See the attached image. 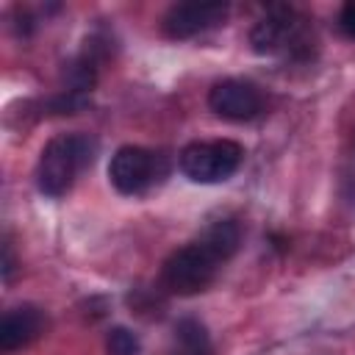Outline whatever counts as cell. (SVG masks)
I'll return each mask as SVG.
<instances>
[{"mask_svg": "<svg viewBox=\"0 0 355 355\" xmlns=\"http://www.w3.org/2000/svg\"><path fill=\"white\" fill-rule=\"evenodd\" d=\"M39 330H42V313L33 305L11 308L0 322V349L14 352V349L25 347L28 341H33L39 336Z\"/></svg>", "mask_w": 355, "mask_h": 355, "instance_id": "cell-8", "label": "cell"}, {"mask_svg": "<svg viewBox=\"0 0 355 355\" xmlns=\"http://www.w3.org/2000/svg\"><path fill=\"white\" fill-rule=\"evenodd\" d=\"M94 158V141L83 133H67L55 136L44 144L36 166V183L39 191L47 197H61L69 191L75 175L89 166Z\"/></svg>", "mask_w": 355, "mask_h": 355, "instance_id": "cell-1", "label": "cell"}, {"mask_svg": "<svg viewBox=\"0 0 355 355\" xmlns=\"http://www.w3.org/2000/svg\"><path fill=\"white\" fill-rule=\"evenodd\" d=\"M338 28H341V33H344V36L355 39V0L344 3L341 14H338Z\"/></svg>", "mask_w": 355, "mask_h": 355, "instance_id": "cell-12", "label": "cell"}, {"mask_svg": "<svg viewBox=\"0 0 355 355\" xmlns=\"http://www.w3.org/2000/svg\"><path fill=\"white\" fill-rule=\"evenodd\" d=\"M294 39H297V22H291L288 8H275L272 14L258 19L250 33V44L261 55H272V53L288 47Z\"/></svg>", "mask_w": 355, "mask_h": 355, "instance_id": "cell-7", "label": "cell"}, {"mask_svg": "<svg viewBox=\"0 0 355 355\" xmlns=\"http://www.w3.org/2000/svg\"><path fill=\"white\" fill-rule=\"evenodd\" d=\"M225 17H227L225 3H178L166 11L164 31L172 39H189L225 22Z\"/></svg>", "mask_w": 355, "mask_h": 355, "instance_id": "cell-6", "label": "cell"}, {"mask_svg": "<svg viewBox=\"0 0 355 355\" xmlns=\"http://www.w3.org/2000/svg\"><path fill=\"white\" fill-rule=\"evenodd\" d=\"M216 263H219L216 255H214L205 244L194 241V244L180 247L178 252H172V255L166 258L161 277H164V286H166L169 291L189 297V294L202 291V288L214 280Z\"/></svg>", "mask_w": 355, "mask_h": 355, "instance_id": "cell-3", "label": "cell"}, {"mask_svg": "<svg viewBox=\"0 0 355 355\" xmlns=\"http://www.w3.org/2000/svg\"><path fill=\"white\" fill-rule=\"evenodd\" d=\"M108 355H139V338L128 327H111L105 338Z\"/></svg>", "mask_w": 355, "mask_h": 355, "instance_id": "cell-11", "label": "cell"}, {"mask_svg": "<svg viewBox=\"0 0 355 355\" xmlns=\"http://www.w3.org/2000/svg\"><path fill=\"white\" fill-rule=\"evenodd\" d=\"M208 105H211V111H214L216 116H222V119L244 122V119L258 116L263 100H261V92H258L252 83L227 78V80L214 83V89L208 92Z\"/></svg>", "mask_w": 355, "mask_h": 355, "instance_id": "cell-5", "label": "cell"}, {"mask_svg": "<svg viewBox=\"0 0 355 355\" xmlns=\"http://www.w3.org/2000/svg\"><path fill=\"white\" fill-rule=\"evenodd\" d=\"M239 241H241V230H239V225H236L233 219H219V222H214V225L202 233V239H200V244H205V247L216 255V261L230 258V255L239 250Z\"/></svg>", "mask_w": 355, "mask_h": 355, "instance_id": "cell-9", "label": "cell"}, {"mask_svg": "<svg viewBox=\"0 0 355 355\" xmlns=\"http://www.w3.org/2000/svg\"><path fill=\"white\" fill-rule=\"evenodd\" d=\"M108 178L119 194H141L155 178V155L144 147L125 144L111 155Z\"/></svg>", "mask_w": 355, "mask_h": 355, "instance_id": "cell-4", "label": "cell"}, {"mask_svg": "<svg viewBox=\"0 0 355 355\" xmlns=\"http://www.w3.org/2000/svg\"><path fill=\"white\" fill-rule=\"evenodd\" d=\"M11 269H14V255H11V244L6 241V244H3V277H6V280L11 277Z\"/></svg>", "mask_w": 355, "mask_h": 355, "instance_id": "cell-13", "label": "cell"}, {"mask_svg": "<svg viewBox=\"0 0 355 355\" xmlns=\"http://www.w3.org/2000/svg\"><path fill=\"white\" fill-rule=\"evenodd\" d=\"M241 155L244 150L230 139L194 141L180 150L178 164H180V172L194 183H219L239 169Z\"/></svg>", "mask_w": 355, "mask_h": 355, "instance_id": "cell-2", "label": "cell"}, {"mask_svg": "<svg viewBox=\"0 0 355 355\" xmlns=\"http://www.w3.org/2000/svg\"><path fill=\"white\" fill-rule=\"evenodd\" d=\"M175 344H178L175 355H211L208 330L197 319H180L175 324Z\"/></svg>", "mask_w": 355, "mask_h": 355, "instance_id": "cell-10", "label": "cell"}]
</instances>
